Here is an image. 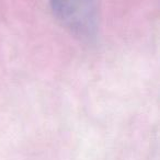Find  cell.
I'll return each instance as SVG.
<instances>
[{
    "instance_id": "1",
    "label": "cell",
    "mask_w": 160,
    "mask_h": 160,
    "mask_svg": "<svg viewBox=\"0 0 160 160\" xmlns=\"http://www.w3.org/2000/svg\"><path fill=\"white\" fill-rule=\"evenodd\" d=\"M56 18L73 34L90 38L97 29V0H51Z\"/></svg>"
}]
</instances>
